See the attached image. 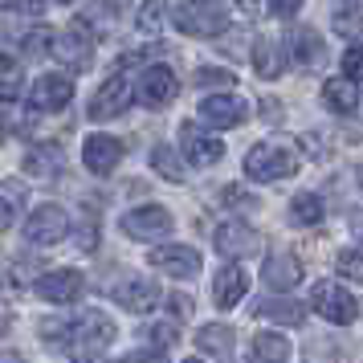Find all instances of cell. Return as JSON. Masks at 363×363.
Returning <instances> with one entry per match:
<instances>
[{"mask_svg":"<svg viewBox=\"0 0 363 363\" xmlns=\"http://www.w3.org/2000/svg\"><path fill=\"white\" fill-rule=\"evenodd\" d=\"M172 25L188 37H220L229 29V13L216 0H184L172 13Z\"/></svg>","mask_w":363,"mask_h":363,"instance_id":"6da1fadb","label":"cell"},{"mask_svg":"<svg viewBox=\"0 0 363 363\" xmlns=\"http://www.w3.org/2000/svg\"><path fill=\"white\" fill-rule=\"evenodd\" d=\"M245 172L257 180H286L298 172V151L286 143H257L245 155Z\"/></svg>","mask_w":363,"mask_h":363,"instance_id":"7a4b0ae2","label":"cell"},{"mask_svg":"<svg viewBox=\"0 0 363 363\" xmlns=\"http://www.w3.org/2000/svg\"><path fill=\"white\" fill-rule=\"evenodd\" d=\"M111 343H115V323H111L102 311L82 314L78 327H74V335H69V347H74L78 359H99Z\"/></svg>","mask_w":363,"mask_h":363,"instance_id":"3957f363","label":"cell"},{"mask_svg":"<svg viewBox=\"0 0 363 363\" xmlns=\"http://www.w3.org/2000/svg\"><path fill=\"white\" fill-rule=\"evenodd\" d=\"M311 306L327 323H339V327H347V323H355V314H359V302H355V294H347L343 286H335V281H318L311 290Z\"/></svg>","mask_w":363,"mask_h":363,"instance_id":"277c9868","label":"cell"},{"mask_svg":"<svg viewBox=\"0 0 363 363\" xmlns=\"http://www.w3.org/2000/svg\"><path fill=\"white\" fill-rule=\"evenodd\" d=\"M94 29L86 25V21H74L66 33L57 37V45H53V57H62V66L69 69H86L94 62Z\"/></svg>","mask_w":363,"mask_h":363,"instance_id":"5b68a950","label":"cell"},{"mask_svg":"<svg viewBox=\"0 0 363 363\" xmlns=\"http://www.w3.org/2000/svg\"><path fill=\"white\" fill-rule=\"evenodd\" d=\"M66 233H69V216L62 204H41L25 220V241H33V245H57Z\"/></svg>","mask_w":363,"mask_h":363,"instance_id":"8992f818","label":"cell"},{"mask_svg":"<svg viewBox=\"0 0 363 363\" xmlns=\"http://www.w3.org/2000/svg\"><path fill=\"white\" fill-rule=\"evenodd\" d=\"M176 90H180V82H176L172 66H147L135 78V99L143 102V106H151V111L167 106V102L176 99Z\"/></svg>","mask_w":363,"mask_h":363,"instance_id":"52a82bcc","label":"cell"},{"mask_svg":"<svg viewBox=\"0 0 363 363\" xmlns=\"http://www.w3.org/2000/svg\"><path fill=\"white\" fill-rule=\"evenodd\" d=\"M131 102H135V90L127 86V78H106V82L94 90V99H90V111H86V115L94 118V123H111V118H118Z\"/></svg>","mask_w":363,"mask_h":363,"instance_id":"ba28073f","label":"cell"},{"mask_svg":"<svg viewBox=\"0 0 363 363\" xmlns=\"http://www.w3.org/2000/svg\"><path fill=\"white\" fill-rule=\"evenodd\" d=\"M123 233L135 237V241H160L172 233V213L160 208V204H143V208H131L123 216Z\"/></svg>","mask_w":363,"mask_h":363,"instance_id":"9c48e42d","label":"cell"},{"mask_svg":"<svg viewBox=\"0 0 363 363\" xmlns=\"http://www.w3.org/2000/svg\"><path fill=\"white\" fill-rule=\"evenodd\" d=\"M147 262L160 269V274H172V278H196L200 274V253L192 245H160V249H151L147 253Z\"/></svg>","mask_w":363,"mask_h":363,"instance_id":"30bf717a","label":"cell"},{"mask_svg":"<svg viewBox=\"0 0 363 363\" xmlns=\"http://www.w3.org/2000/svg\"><path fill=\"white\" fill-rule=\"evenodd\" d=\"M69 99H74V78L66 74H41L29 90V102H33V111H66Z\"/></svg>","mask_w":363,"mask_h":363,"instance_id":"8fae6325","label":"cell"},{"mask_svg":"<svg viewBox=\"0 0 363 363\" xmlns=\"http://www.w3.org/2000/svg\"><path fill=\"white\" fill-rule=\"evenodd\" d=\"M33 290L45 298V302L66 306V302H74V298H82L86 278L78 274V269H50V274H41V278L33 281Z\"/></svg>","mask_w":363,"mask_h":363,"instance_id":"7c38bea8","label":"cell"},{"mask_svg":"<svg viewBox=\"0 0 363 363\" xmlns=\"http://www.w3.org/2000/svg\"><path fill=\"white\" fill-rule=\"evenodd\" d=\"M180 151H184V160H188L192 167H208V164H216V160L225 155V143H220L216 135L200 131V127H192V123H184L180 127Z\"/></svg>","mask_w":363,"mask_h":363,"instance_id":"4fadbf2b","label":"cell"},{"mask_svg":"<svg viewBox=\"0 0 363 363\" xmlns=\"http://www.w3.org/2000/svg\"><path fill=\"white\" fill-rule=\"evenodd\" d=\"M115 302L123 311L131 314H147L160 306V281L147 278V274H139V278H127L123 286H115Z\"/></svg>","mask_w":363,"mask_h":363,"instance_id":"5bb4252c","label":"cell"},{"mask_svg":"<svg viewBox=\"0 0 363 363\" xmlns=\"http://www.w3.org/2000/svg\"><path fill=\"white\" fill-rule=\"evenodd\" d=\"M213 245H216L220 257H253L257 245H262V237H257V229H249L245 220H225V225L216 229Z\"/></svg>","mask_w":363,"mask_h":363,"instance_id":"9a60e30c","label":"cell"},{"mask_svg":"<svg viewBox=\"0 0 363 363\" xmlns=\"http://www.w3.org/2000/svg\"><path fill=\"white\" fill-rule=\"evenodd\" d=\"M200 118L208 123V127H241L249 118V106L237 94H213V99H204L200 102Z\"/></svg>","mask_w":363,"mask_h":363,"instance_id":"2e32d148","label":"cell"},{"mask_svg":"<svg viewBox=\"0 0 363 363\" xmlns=\"http://www.w3.org/2000/svg\"><path fill=\"white\" fill-rule=\"evenodd\" d=\"M118 160H123V143H118L115 135H90L82 147V164L94 172V176H106V172H115Z\"/></svg>","mask_w":363,"mask_h":363,"instance_id":"e0dca14e","label":"cell"},{"mask_svg":"<svg viewBox=\"0 0 363 363\" xmlns=\"http://www.w3.org/2000/svg\"><path fill=\"white\" fill-rule=\"evenodd\" d=\"M262 278L274 290H294L298 281H302V262H298L294 253H274V257H265Z\"/></svg>","mask_w":363,"mask_h":363,"instance_id":"ac0fdd59","label":"cell"},{"mask_svg":"<svg viewBox=\"0 0 363 363\" xmlns=\"http://www.w3.org/2000/svg\"><path fill=\"white\" fill-rule=\"evenodd\" d=\"M245 290H249V278H245V269L241 265H220V274H216V281H213V298L229 311V306H237L241 298H245Z\"/></svg>","mask_w":363,"mask_h":363,"instance_id":"d6986e66","label":"cell"},{"mask_svg":"<svg viewBox=\"0 0 363 363\" xmlns=\"http://www.w3.org/2000/svg\"><path fill=\"white\" fill-rule=\"evenodd\" d=\"M286 45H290V57L306 69L323 66V57H327V45H323V37L314 33V29H294V37Z\"/></svg>","mask_w":363,"mask_h":363,"instance_id":"ffe728a7","label":"cell"},{"mask_svg":"<svg viewBox=\"0 0 363 363\" xmlns=\"http://www.w3.org/2000/svg\"><path fill=\"white\" fill-rule=\"evenodd\" d=\"M323 102H327L335 115H351L355 111V102H359V82L355 78H327L323 82Z\"/></svg>","mask_w":363,"mask_h":363,"instance_id":"44dd1931","label":"cell"},{"mask_svg":"<svg viewBox=\"0 0 363 363\" xmlns=\"http://www.w3.org/2000/svg\"><path fill=\"white\" fill-rule=\"evenodd\" d=\"M25 167H29V176L50 180V176H57V172L66 167V151L57 147V143H37V147H29V155H25Z\"/></svg>","mask_w":363,"mask_h":363,"instance_id":"7402d4cb","label":"cell"},{"mask_svg":"<svg viewBox=\"0 0 363 363\" xmlns=\"http://www.w3.org/2000/svg\"><path fill=\"white\" fill-rule=\"evenodd\" d=\"M257 318H269V323H281V327H298L302 318H306V306L294 302V298H265L253 306Z\"/></svg>","mask_w":363,"mask_h":363,"instance_id":"603a6c76","label":"cell"},{"mask_svg":"<svg viewBox=\"0 0 363 363\" xmlns=\"http://www.w3.org/2000/svg\"><path fill=\"white\" fill-rule=\"evenodd\" d=\"M286 62H290V50H281L278 41H257V53H253V66H257V74L262 78H278L281 69H286Z\"/></svg>","mask_w":363,"mask_h":363,"instance_id":"cb8c5ba5","label":"cell"},{"mask_svg":"<svg viewBox=\"0 0 363 363\" xmlns=\"http://www.w3.org/2000/svg\"><path fill=\"white\" fill-rule=\"evenodd\" d=\"M253 355L262 363H290V339L278 335V330H262L253 339Z\"/></svg>","mask_w":363,"mask_h":363,"instance_id":"d4e9b609","label":"cell"},{"mask_svg":"<svg viewBox=\"0 0 363 363\" xmlns=\"http://www.w3.org/2000/svg\"><path fill=\"white\" fill-rule=\"evenodd\" d=\"M25 196H29V188H25L21 180H4V184H0V233H4L21 216Z\"/></svg>","mask_w":363,"mask_h":363,"instance_id":"484cf974","label":"cell"},{"mask_svg":"<svg viewBox=\"0 0 363 363\" xmlns=\"http://www.w3.org/2000/svg\"><path fill=\"white\" fill-rule=\"evenodd\" d=\"M323 196H314V192H298L290 200V225H318L323 220Z\"/></svg>","mask_w":363,"mask_h":363,"instance_id":"4316f807","label":"cell"},{"mask_svg":"<svg viewBox=\"0 0 363 363\" xmlns=\"http://www.w3.org/2000/svg\"><path fill=\"white\" fill-rule=\"evenodd\" d=\"M196 347H200V351H208V355H229L233 330L220 327V323H208V327L196 330Z\"/></svg>","mask_w":363,"mask_h":363,"instance_id":"83f0119b","label":"cell"},{"mask_svg":"<svg viewBox=\"0 0 363 363\" xmlns=\"http://www.w3.org/2000/svg\"><path fill=\"white\" fill-rule=\"evenodd\" d=\"M25 94V78H21V66L13 57L0 53V102H17Z\"/></svg>","mask_w":363,"mask_h":363,"instance_id":"f1b7e54d","label":"cell"},{"mask_svg":"<svg viewBox=\"0 0 363 363\" xmlns=\"http://www.w3.org/2000/svg\"><path fill=\"white\" fill-rule=\"evenodd\" d=\"M78 21H86V25H90L94 33H111V29L118 25V9H115V0H94V4H90V9H86V13H82Z\"/></svg>","mask_w":363,"mask_h":363,"instance_id":"f546056e","label":"cell"},{"mask_svg":"<svg viewBox=\"0 0 363 363\" xmlns=\"http://www.w3.org/2000/svg\"><path fill=\"white\" fill-rule=\"evenodd\" d=\"M53 45H57V33H53L50 25H37L33 33L21 37V53L25 57H45V53H53Z\"/></svg>","mask_w":363,"mask_h":363,"instance_id":"4dcf8cb0","label":"cell"},{"mask_svg":"<svg viewBox=\"0 0 363 363\" xmlns=\"http://www.w3.org/2000/svg\"><path fill=\"white\" fill-rule=\"evenodd\" d=\"M151 167H155L164 180H172V184H180V180H184V164L176 160V151L167 147V143H160V147L151 151Z\"/></svg>","mask_w":363,"mask_h":363,"instance_id":"1f68e13d","label":"cell"},{"mask_svg":"<svg viewBox=\"0 0 363 363\" xmlns=\"http://www.w3.org/2000/svg\"><path fill=\"white\" fill-rule=\"evenodd\" d=\"M335 269H339V278L363 286V253H355V249H343V253L335 257Z\"/></svg>","mask_w":363,"mask_h":363,"instance_id":"d6a6232c","label":"cell"},{"mask_svg":"<svg viewBox=\"0 0 363 363\" xmlns=\"http://www.w3.org/2000/svg\"><path fill=\"white\" fill-rule=\"evenodd\" d=\"M225 204H229V208H237V213H253V208H262V204H257V196H253V192H249V188H241V184H233V188H225Z\"/></svg>","mask_w":363,"mask_h":363,"instance_id":"836d02e7","label":"cell"},{"mask_svg":"<svg viewBox=\"0 0 363 363\" xmlns=\"http://www.w3.org/2000/svg\"><path fill=\"white\" fill-rule=\"evenodd\" d=\"M164 4L167 0H143V9H139V29L143 33H155L164 25Z\"/></svg>","mask_w":363,"mask_h":363,"instance_id":"e575fe53","label":"cell"},{"mask_svg":"<svg viewBox=\"0 0 363 363\" xmlns=\"http://www.w3.org/2000/svg\"><path fill=\"white\" fill-rule=\"evenodd\" d=\"M196 86H216V90H229L233 86V74L229 69H216V66H204V69H196V78H192Z\"/></svg>","mask_w":363,"mask_h":363,"instance_id":"d590c367","label":"cell"},{"mask_svg":"<svg viewBox=\"0 0 363 363\" xmlns=\"http://www.w3.org/2000/svg\"><path fill=\"white\" fill-rule=\"evenodd\" d=\"M147 339L160 351H167V347H176L180 339H176V323H155V327H147Z\"/></svg>","mask_w":363,"mask_h":363,"instance_id":"8d00e7d4","label":"cell"},{"mask_svg":"<svg viewBox=\"0 0 363 363\" xmlns=\"http://www.w3.org/2000/svg\"><path fill=\"white\" fill-rule=\"evenodd\" d=\"M94 245H99V216L86 208L82 229H78V249H94Z\"/></svg>","mask_w":363,"mask_h":363,"instance_id":"74e56055","label":"cell"},{"mask_svg":"<svg viewBox=\"0 0 363 363\" xmlns=\"http://www.w3.org/2000/svg\"><path fill=\"white\" fill-rule=\"evenodd\" d=\"M343 74L355 78V82H363V45H351V50L343 53Z\"/></svg>","mask_w":363,"mask_h":363,"instance_id":"f35d334b","label":"cell"},{"mask_svg":"<svg viewBox=\"0 0 363 363\" xmlns=\"http://www.w3.org/2000/svg\"><path fill=\"white\" fill-rule=\"evenodd\" d=\"M302 4H306V0H269V13H274V17H294Z\"/></svg>","mask_w":363,"mask_h":363,"instance_id":"ab89813d","label":"cell"},{"mask_svg":"<svg viewBox=\"0 0 363 363\" xmlns=\"http://www.w3.org/2000/svg\"><path fill=\"white\" fill-rule=\"evenodd\" d=\"M118 363H167V359H164V351L155 347V351H135V355H123Z\"/></svg>","mask_w":363,"mask_h":363,"instance_id":"60d3db41","label":"cell"},{"mask_svg":"<svg viewBox=\"0 0 363 363\" xmlns=\"http://www.w3.org/2000/svg\"><path fill=\"white\" fill-rule=\"evenodd\" d=\"M302 143H306V151H311L314 160H323V155H327V147H318V139H314V135H302Z\"/></svg>","mask_w":363,"mask_h":363,"instance_id":"b9f144b4","label":"cell"},{"mask_svg":"<svg viewBox=\"0 0 363 363\" xmlns=\"http://www.w3.org/2000/svg\"><path fill=\"white\" fill-rule=\"evenodd\" d=\"M0 363H25V355H17V351H4V347H0Z\"/></svg>","mask_w":363,"mask_h":363,"instance_id":"7bdbcfd3","label":"cell"},{"mask_svg":"<svg viewBox=\"0 0 363 363\" xmlns=\"http://www.w3.org/2000/svg\"><path fill=\"white\" fill-rule=\"evenodd\" d=\"M172 311H176V314H188V298L176 294V298H172Z\"/></svg>","mask_w":363,"mask_h":363,"instance_id":"ee69618b","label":"cell"},{"mask_svg":"<svg viewBox=\"0 0 363 363\" xmlns=\"http://www.w3.org/2000/svg\"><path fill=\"white\" fill-rule=\"evenodd\" d=\"M339 4H343V9H355V4H359L363 9V0H339Z\"/></svg>","mask_w":363,"mask_h":363,"instance_id":"f6af8a7d","label":"cell"},{"mask_svg":"<svg viewBox=\"0 0 363 363\" xmlns=\"http://www.w3.org/2000/svg\"><path fill=\"white\" fill-rule=\"evenodd\" d=\"M237 4H241V9H253V4H257V0H237Z\"/></svg>","mask_w":363,"mask_h":363,"instance_id":"bcb514c9","label":"cell"},{"mask_svg":"<svg viewBox=\"0 0 363 363\" xmlns=\"http://www.w3.org/2000/svg\"><path fill=\"white\" fill-rule=\"evenodd\" d=\"M13 4H17V0H0V9H13Z\"/></svg>","mask_w":363,"mask_h":363,"instance_id":"7dc6e473","label":"cell"},{"mask_svg":"<svg viewBox=\"0 0 363 363\" xmlns=\"http://www.w3.org/2000/svg\"><path fill=\"white\" fill-rule=\"evenodd\" d=\"M0 147H4V118H0Z\"/></svg>","mask_w":363,"mask_h":363,"instance_id":"c3c4849f","label":"cell"},{"mask_svg":"<svg viewBox=\"0 0 363 363\" xmlns=\"http://www.w3.org/2000/svg\"><path fill=\"white\" fill-rule=\"evenodd\" d=\"M359 188H363V172H359Z\"/></svg>","mask_w":363,"mask_h":363,"instance_id":"681fc988","label":"cell"},{"mask_svg":"<svg viewBox=\"0 0 363 363\" xmlns=\"http://www.w3.org/2000/svg\"><path fill=\"white\" fill-rule=\"evenodd\" d=\"M188 363H200V359H188Z\"/></svg>","mask_w":363,"mask_h":363,"instance_id":"f907efd6","label":"cell"},{"mask_svg":"<svg viewBox=\"0 0 363 363\" xmlns=\"http://www.w3.org/2000/svg\"><path fill=\"white\" fill-rule=\"evenodd\" d=\"M62 4H69V0H62Z\"/></svg>","mask_w":363,"mask_h":363,"instance_id":"816d5d0a","label":"cell"}]
</instances>
